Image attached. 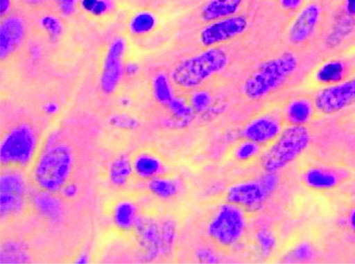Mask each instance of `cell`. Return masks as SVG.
Here are the masks:
<instances>
[{
	"mask_svg": "<svg viewBox=\"0 0 355 264\" xmlns=\"http://www.w3.org/2000/svg\"><path fill=\"white\" fill-rule=\"evenodd\" d=\"M248 26L249 19L242 14L205 24L198 35V44L202 49L224 46L240 38Z\"/></svg>",
	"mask_w": 355,
	"mask_h": 264,
	"instance_id": "6",
	"label": "cell"
},
{
	"mask_svg": "<svg viewBox=\"0 0 355 264\" xmlns=\"http://www.w3.org/2000/svg\"><path fill=\"white\" fill-rule=\"evenodd\" d=\"M314 103L318 116H331L355 104V73L339 85L318 91Z\"/></svg>",
	"mask_w": 355,
	"mask_h": 264,
	"instance_id": "8",
	"label": "cell"
},
{
	"mask_svg": "<svg viewBox=\"0 0 355 264\" xmlns=\"http://www.w3.org/2000/svg\"><path fill=\"white\" fill-rule=\"evenodd\" d=\"M25 33L24 24L17 16L4 18L1 24V58H9L19 47Z\"/></svg>",
	"mask_w": 355,
	"mask_h": 264,
	"instance_id": "16",
	"label": "cell"
},
{
	"mask_svg": "<svg viewBox=\"0 0 355 264\" xmlns=\"http://www.w3.org/2000/svg\"><path fill=\"white\" fill-rule=\"evenodd\" d=\"M159 28L157 16L148 10L135 13L130 19L129 31L132 37L143 41L153 35Z\"/></svg>",
	"mask_w": 355,
	"mask_h": 264,
	"instance_id": "17",
	"label": "cell"
},
{
	"mask_svg": "<svg viewBox=\"0 0 355 264\" xmlns=\"http://www.w3.org/2000/svg\"><path fill=\"white\" fill-rule=\"evenodd\" d=\"M302 0H278L279 6L288 13L295 12L300 6Z\"/></svg>",
	"mask_w": 355,
	"mask_h": 264,
	"instance_id": "24",
	"label": "cell"
},
{
	"mask_svg": "<svg viewBox=\"0 0 355 264\" xmlns=\"http://www.w3.org/2000/svg\"><path fill=\"white\" fill-rule=\"evenodd\" d=\"M153 191L161 197H170L175 194L176 188L175 184L169 180L156 179L151 184Z\"/></svg>",
	"mask_w": 355,
	"mask_h": 264,
	"instance_id": "22",
	"label": "cell"
},
{
	"mask_svg": "<svg viewBox=\"0 0 355 264\" xmlns=\"http://www.w3.org/2000/svg\"><path fill=\"white\" fill-rule=\"evenodd\" d=\"M354 58L355 59V57H354Z\"/></svg>",
	"mask_w": 355,
	"mask_h": 264,
	"instance_id": "29",
	"label": "cell"
},
{
	"mask_svg": "<svg viewBox=\"0 0 355 264\" xmlns=\"http://www.w3.org/2000/svg\"><path fill=\"white\" fill-rule=\"evenodd\" d=\"M265 147L242 137L233 146L232 153L234 161L241 165L254 164L259 158Z\"/></svg>",
	"mask_w": 355,
	"mask_h": 264,
	"instance_id": "20",
	"label": "cell"
},
{
	"mask_svg": "<svg viewBox=\"0 0 355 264\" xmlns=\"http://www.w3.org/2000/svg\"><path fill=\"white\" fill-rule=\"evenodd\" d=\"M244 228L245 220L241 210L231 203L218 211L210 225L209 234L218 245L230 247L240 240Z\"/></svg>",
	"mask_w": 355,
	"mask_h": 264,
	"instance_id": "7",
	"label": "cell"
},
{
	"mask_svg": "<svg viewBox=\"0 0 355 264\" xmlns=\"http://www.w3.org/2000/svg\"><path fill=\"white\" fill-rule=\"evenodd\" d=\"M11 6V0H1V15L4 17Z\"/></svg>",
	"mask_w": 355,
	"mask_h": 264,
	"instance_id": "27",
	"label": "cell"
},
{
	"mask_svg": "<svg viewBox=\"0 0 355 264\" xmlns=\"http://www.w3.org/2000/svg\"><path fill=\"white\" fill-rule=\"evenodd\" d=\"M270 193L262 182H250L232 188L228 193V200L243 208H259Z\"/></svg>",
	"mask_w": 355,
	"mask_h": 264,
	"instance_id": "14",
	"label": "cell"
},
{
	"mask_svg": "<svg viewBox=\"0 0 355 264\" xmlns=\"http://www.w3.org/2000/svg\"><path fill=\"white\" fill-rule=\"evenodd\" d=\"M355 73V59L329 57L316 64L304 76V89L312 91L344 82Z\"/></svg>",
	"mask_w": 355,
	"mask_h": 264,
	"instance_id": "5",
	"label": "cell"
},
{
	"mask_svg": "<svg viewBox=\"0 0 355 264\" xmlns=\"http://www.w3.org/2000/svg\"><path fill=\"white\" fill-rule=\"evenodd\" d=\"M327 26L321 6L310 3L300 10L286 31V46L309 54L320 47L328 29Z\"/></svg>",
	"mask_w": 355,
	"mask_h": 264,
	"instance_id": "3",
	"label": "cell"
},
{
	"mask_svg": "<svg viewBox=\"0 0 355 264\" xmlns=\"http://www.w3.org/2000/svg\"><path fill=\"white\" fill-rule=\"evenodd\" d=\"M2 177V215L15 211L21 204L22 183L18 177Z\"/></svg>",
	"mask_w": 355,
	"mask_h": 264,
	"instance_id": "18",
	"label": "cell"
},
{
	"mask_svg": "<svg viewBox=\"0 0 355 264\" xmlns=\"http://www.w3.org/2000/svg\"><path fill=\"white\" fill-rule=\"evenodd\" d=\"M133 167L139 176L147 179L155 177L161 173L163 164L157 155L146 151L137 155Z\"/></svg>",
	"mask_w": 355,
	"mask_h": 264,
	"instance_id": "19",
	"label": "cell"
},
{
	"mask_svg": "<svg viewBox=\"0 0 355 264\" xmlns=\"http://www.w3.org/2000/svg\"><path fill=\"white\" fill-rule=\"evenodd\" d=\"M24 2H26L29 4L33 5H40V3H42L44 1V0H24Z\"/></svg>",
	"mask_w": 355,
	"mask_h": 264,
	"instance_id": "28",
	"label": "cell"
},
{
	"mask_svg": "<svg viewBox=\"0 0 355 264\" xmlns=\"http://www.w3.org/2000/svg\"><path fill=\"white\" fill-rule=\"evenodd\" d=\"M230 60L223 46L202 49L174 67L170 78L173 89L185 94L209 87L227 69Z\"/></svg>",
	"mask_w": 355,
	"mask_h": 264,
	"instance_id": "2",
	"label": "cell"
},
{
	"mask_svg": "<svg viewBox=\"0 0 355 264\" xmlns=\"http://www.w3.org/2000/svg\"><path fill=\"white\" fill-rule=\"evenodd\" d=\"M345 228L355 236V205L349 207L345 215Z\"/></svg>",
	"mask_w": 355,
	"mask_h": 264,
	"instance_id": "23",
	"label": "cell"
},
{
	"mask_svg": "<svg viewBox=\"0 0 355 264\" xmlns=\"http://www.w3.org/2000/svg\"><path fill=\"white\" fill-rule=\"evenodd\" d=\"M65 148L57 147L47 153L40 166L38 177L47 189L55 190L60 186L69 172L70 156Z\"/></svg>",
	"mask_w": 355,
	"mask_h": 264,
	"instance_id": "11",
	"label": "cell"
},
{
	"mask_svg": "<svg viewBox=\"0 0 355 264\" xmlns=\"http://www.w3.org/2000/svg\"><path fill=\"white\" fill-rule=\"evenodd\" d=\"M281 114L286 126L309 125L318 116L314 97L305 93L287 97Z\"/></svg>",
	"mask_w": 355,
	"mask_h": 264,
	"instance_id": "12",
	"label": "cell"
},
{
	"mask_svg": "<svg viewBox=\"0 0 355 264\" xmlns=\"http://www.w3.org/2000/svg\"><path fill=\"white\" fill-rule=\"evenodd\" d=\"M286 126L281 112H264L245 126L243 137L265 148L269 147L281 135Z\"/></svg>",
	"mask_w": 355,
	"mask_h": 264,
	"instance_id": "10",
	"label": "cell"
},
{
	"mask_svg": "<svg viewBox=\"0 0 355 264\" xmlns=\"http://www.w3.org/2000/svg\"><path fill=\"white\" fill-rule=\"evenodd\" d=\"M33 143V135L28 127L21 126L15 128L3 141L2 158L4 160L26 161Z\"/></svg>",
	"mask_w": 355,
	"mask_h": 264,
	"instance_id": "13",
	"label": "cell"
},
{
	"mask_svg": "<svg viewBox=\"0 0 355 264\" xmlns=\"http://www.w3.org/2000/svg\"><path fill=\"white\" fill-rule=\"evenodd\" d=\"M344 12L355 18V0H346Z\"/></svg>",
	"mask_w": 355,
	"mask_h": 264,
	"instance_id": "26",
	"label": "cell"
},
{
	"mask_svg": "<svg viewBox=\"0 0 355 264\" xmlns=\"http://www.w3.org/2000/svg\"><path fill=\"white\" fill-rule=\"evenodd\" d=\"M312 141L308 125L286 126L266 153L263 165L268 173L281 170L306 152Z\"/></svg>",
	"mask_w": 355,
	"mask_h": 264,
	"instance_id": "4",
	"label": "cell"
},
{
	"mask_svg": "<svg viewBox=\"0 0 355 264\" xmlns=\"http://www.w3.org/2000/svg\"><path fill=\"white\" fill-rule=\"evenodd\" d=\"M245 0H210L199 12L202 24H210L239 14Z\"/></svg>",
	"mask_w": 355,
	"mask_h": 264,
	"instance_id": "15",
	"label": "cell"
},
{
	"mask_svg": "<svg viewBox=\"0 0 355 264\" xmlns=\"http://www.w3.org/2000/svg\"><path fill=\"white\" fill-rule=\"evenodd\" d=\"M288 49L268 59L248 75L242 86V94L247 99L263 100L286 89L295 80L302 53Z\"/></svg>",
	"mask_w": 355,
	"mask_h": 264,
	"instance_id": "1",
	"label": "cell"
},
{
	"mask_svg": "<svg viewBox=\"0 0 355 264\" xmlns=\"http://www.w3.org/2000/svg\"><path fill=\"white\" fill-rule=\"evenodd\" d=\"M120 49H121V46L119 44L114 46L106 66L103 85L109 91L116 86L119 79L120 73L119 55L121 52Z\"/></svg>",
	"mask_w": 355,
	"mask_h": 264,
	"instance_id": "21",
	"label": "cell"
},
{
	"mask_svg": "<svg viewBox=\"0 0 355 264\" xmlns=\"http://www.w3.org/2000/svg\"><path fill=\"white\" fill-rule=\"evenodd\" d=\"M348 170L336 166L312 165L302 173V182L306 188L326 193L340 188L350 178Z\"/></svg>",
	"mask_w": 355,
	"mask_h": 264,
	"instance_id": "9",
	"label": "cell"
},
{
	"mask_svg": "<svg viewBox=\"0 0 355 264\" xmlns=\"http://www.w3.org/2000/svg\"><path fill=\"white\" fill-rule=\"evenodd\" d=\"M60 8L65 13H71L74 7V0H57Z\"/></svg>",
	"mask_w": 355,
	"mask_h": 264,
	"instance_id": "25",
	"label": "cell"
}]
</instances>
